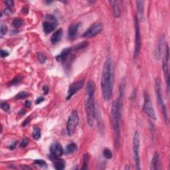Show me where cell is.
<instances>
[{"mask_svg": "<svg viewBox=\"0 0 170 170\" xmlns=\"http://www.w3.org/2000/svg\"><path fill=\"white\" fill-rule=\"evenodd\" d=\"M114 77V62L110 58L105 61L102 72L101 89L102 96L106 101L111 99L113 92Z\"/></svg>", "mask_w": 170, "mask_h": 170, "instance_id": "6da1fadb", "label": "cell"}, {"mask_svg": "<svg viewBox=\"0 0 170 170\" xmlns=\"http://www.w3.org/2000/svg\"><path fill=\"white\" fill-rule=\"evenodd\" d=\"M126 81L123 80L120 86V96L118 98L113 102L111 108V116L112 127L114 132L115 144L116 146L119 144L120 136V122L122 116V102L124 95Z\"/></svg>", "mask_w": 170, "mask_h": 170, "instance_id": "7a4b0ae2", "label": "cell"}, {"mask_svg": "<svg viewBox=\"0 0 170 170\" xmlns=\"http://www.w3.org/2000/svg\"><path fill=\"white\" fill-rule=\"evenodd\" d=\"M94 91L95 84L94 82L90 81L86 84V98L85 101L87 122L90 127L94 125L95 119V106H94Z\"/></svg>", "mask_w": 170, "mask_h": 170, "instance_id": "3957f363", "label": "cell"}, {"mask_svg": "<svg viewBox=\"0 0 170 170\" xmlns=\"http://www.w3.org/2000/svg\"><path fill=\"white\" fill-rule=\"evenodd\" d=\"M155 89H156V93L157 96V102H158L159 106L161 107L162 114L164 118L165 123L166 124H168L169 122V117L168 113H167V109L166 105L165 104L163 93H162V82L160 79L159 77H157L155 82Z\"/></svg>", "mask_w": 170, "mask_h": 170, "instance_id": "277c9868", "label": "cell"}, {"mask_svg": "<svg viewBox=\"0 0 170 170\" xmlns=\"http://www.w3.org/2000/svg\"><path fill=\"white\" fill-rule=\"evenodd\" d=\"M140 136L139 132H134L133 137V154L134 159L137 169H140Z\"/></svg>", "mask_w": 170, "mask_h": 170, "instance_id": "5b68a950", "label": "cell"}, {"mask_svg": "<svg viewBox=\"0 0 170 170\" xmlns=\"http://www.w3.org/2000/svg\"><path fill=\"white\" fill-rule=\"evenodd\" d=\"M135 45H134V58L137 59L139 56L140 52L141 49V34H140V28L139 20L137 17H135Z\"/></svg>", "mask_w": 170, "mask_h": 170, "instance_id": "8992f818", "label": "cell"}, {"mask_svg": "<svg viewBox=\"0 0 170 170\" xmlns=\"http://www.w3.org/2000/svg\"><path fill=\"white\" fill-rule=\"evenodd\" d=\"M79 122V114L76 110L72 111L69 117L67 124V130L69 136H72L78 126Z\"/></svg>", "mask_w": 170, "mask_h": 170, "instance_id": "52a82bcc", "label": "cell"}, {"mask_svg": "<svg viewBox=\"0 0 170 170\" xmlns=\"http://www.w3.org/2000/svg\"><path fill=\"white\" fill-rule=\"evenodd\" d=\"M144 103L143 106V110L145 112V114H146L147 116H149L150 118L156 120L157 119L156 112H155L153 105H152L150 97H149V94L147 93V92H144Z\"/></svg>", "mask_w": 170, "mask_h": 170, "instance_id": "ba28073f", "label": "cell"}, {"mask_svg": "<svg viewBox=\"0 0 170 170\" xmlns=\"http://www.w3.org/2000/svg\"><path fill=\"white\" fill-rule=\"evenodd\" d=\"M57 25H58V22L55 17L52 15H47L45 17V21L42 23L43 31L46 34L51 33L55 29Z\"/></svg>", "mask_w": 170, "mask_h": 170, "instance_id": "9c48e42d", "label": "cell"}, {"mask_svg": "<svg viewBox=\"0 0 170 170\" xmlns=\"http://www.w3.org/2000/svg\"><path fill=\"white\" fill-rule=\"evenodd\" d=\"M103 30V25L102 23H95L92 24L89 28L82 34V37L85 38H92L98 35Z\"/></svg>", "mask_w": 170, "mask_h": 170, "instance_id": "30bf717a", "label": "cell"}, {"mask_svg": "<svg viewBox=\"0 0 170 170\" xmlns=\"http://www.w3.org/2000/svg\"><path fill=\"white\" fill-rule=\"evenodd\" d=\"M168 62H169V47L168 45H166V51H165L164 56L163 58V71L164 74V77L166 81V84L167 87V91H169V67H168Z\"/></svg>", "mask_w": 170, "mask_h": 170, "instance_id": "8fae6325", "label": "cell"}, {"mask_svg": "<svg viewBox=\"0 0 170 170\" xmlns=\"http://www.w3.org/2000/svg\"><path fill=\"white\" fill-rule=\"evenodd\" d=\"M84 84V82L83 80H79L72 83L68 90V92H67V100H70L71 97L75 94L77 92H78L80 89H81L83 87Z\"/></svg>", "mask_w": 170, "mask_h": 170, "instance_id": "7c38bea8", "label": "cell"}, {"mask_svg": "<svg viewBox=\"0 0 170 170\" xmlns=\"http://www.w3.org/2000/svg\"><path fill=\"white\" fill-rule=\"evenodd\" d=\"M59 157H57L51 154L49 156L50 160L52 162L55 164V168L57 170H62L65 167V162L63 159L59 158Z\"/></svg>", "mask_w": 170, "mask_h": 170, "instance_id": "4fadbf2b", "label": "cell"}, {"mask_svg": "<svg viewBox=\"0 0 170 170\" xmlns=\"http://www.w3.org/2000/svg\"><path fill=\"white\" fill-rule=\"evenodd\" d=\"M50 152L51 154L57 157H61L64 154L63 147L59 143H57V142L51 144L50 147Z\"/></svg>", "mask_w": 170, "mask_h": 170, "instance_id": "5bb4252c", "label": "cell"}, {"mask_svg": "<svg viewBox=\"0 0 170 170\" xmlns=\"http://www.w3.org/2000/svg\"><path fill=\"white\" fill-rule=\"evenodd\" d=\"M80 26H81V23H77L71 25L69 27L68 37L70 39L73 40L76 38Z\"/></svg>", "mask_w": 170, "mask_h": 170, "instance_id": "9a60e30c", "label": "cell"}, {"mask_svg": "<svg viewBox=\"0 0 170 170\" xmlns=\"http://www.w3.org/2000/svg\"><path fill=\"white\" fill-rule=\"evenodd\" d=\"M136 8H137V18L139 21H142L144 19V1H136Z\"/></svg>", "mask_w": 170, "mask_h": 170, "instance_id": "2e32d148", "label": "cell"}, {"mask_svg": "<svg viewBox=\"0 0 170 170\" xmlns=\"http://www.w3.org/2000/svg\"><path fill=\"white\" fill-rule=\"evenodd\" d=\"M72 50V48H66L64 50H62L61 54L59 55L56 57L57 61L59 62L66 61L67 59H68V57L70 56V55H71Z\"/></svg>", "mask_w": 170, "mask_h": 170, "instance_id": "e0dca14e", "label": "cell"}, {"mask_svg": "<svg viewBox=\"0 0 170 170\" xmlns=\"http://www.w3.org/2000/svg\"><path fill=\"white\" fill-rule=\"evenodd\" d=\"M118 3H119V1H109V4L111 6L112 11H113V14L115 17H119L121 15L120 9Z\"/></svg>", "mask_w": 170, "mask_h": 170, "instance_id": "ac0fdd59", "label": "cell"}, {"mask_svg": "<svg viewBox=\"0 0 170 170\" xmlns=\"http://www.w3.org/2000/svg\"><path fill=\"white\" fill-rule=\"evenodd\" d=\"M62 35V30L61 29H59L55 32V33L52 35L51 37V41L52 43L56 44L57 42L61 41Z\"/></svg>", "mask_w": 170, "mask_h": 170, "instance_id": "d6986e66", "label": "cell"}, {"mask_svg": "<svg viewBox=\"0 0 170 170\" xmlns=\"http://www.w3.org/2000/svg\"><path fill=\"white\" fill-rule=\"evenodd\" d=\"M159 159V154L157 153V152H156V153L154 154L153 157H152V159L151 167H150V169L152 170H155V169H158Z\"/></svg>", "mask_w": 170, "mask_h": 170, "instance_id": "ffe728a7", "label": "cell"}, {"mask_svg": "<svg viewBox=\"0 0 170 170\" xmlns=\"http://www.w3.org/2000/svg\"><path fill=\"white\" fill-rule=\"evenodd\" d=\"M77 150V146L75 143H71L69 145H67L65 147V150L64 152H65L67 154H72L75 152Z\"/></svg>", "mask_w": 170, "mask_h": 170, "instance_id": "44dd1931", "label": "cell"}, {"mask_svg": "<svg viewBox=\"0 0 170 170\" xmlns=\"http://www.w3.org/2000/svg\"><path fill=\"white\" fill-rule=\"evenodd\" d=\"M32 135L35 140H38L41 137V130L38 127H34L33 132H32Z\"/></svg>", "mask_w": 170, "mask_h": 170, "instance_id": "7402d4cb", "label": "cell"}, {"mask_svg": "<svg viewBox=\"0 0 170 170\" xmlns=\"http://www.w3.org/2000/svg\"><path fill=\"white\" fill-rule=\"evenodd\" d=\"M89 161V156L88 154H86L83 156V160H82V167L81 169H86L88 167V164Z\"/></svg>", "mask_w": 170, "mask_h": 170, "instance_id": "603a6c76", "label": "cell"}, {"mask_svg": "<svg viewBox=\"0 0 170 170\" xmlns=\"http://www.w3.org/2000/svg\"><path fill=\"white\" fill-rule=\"evenodd\" d=\"M89 45V42L87 41H83L81 42L80 44L76 45V46H74V50L75 51H79V50H81L82 49L86 48V47Z\"/></svg>", "mask_w": 170, "mask_h": 170, "instance_id": "cb8c5ba5", "label": "cell"}, {"mask_svg": "<svg viewBox=\"0 0 170 170\" xmlns=\"http://www.w3.org/2000/svg\"><path fill=\"white\" fill-rule=\"evenodd\" d=\"M34 164H35L36 166L41 167V168H45L47 166L46 162L44 160H42V159H36V160L34 162Z\"/></svg>", "mask_w": 170, "mask_h": 170, "instance_id": "d4e9b609", "label": "cell"}, {"mask_svg": "<svg viewBox=\"0 0 170 170\" xmlns=\"http://www.w3.org/2000/svg\"><path fill=\"white\" fill-rule=\"evenodd\" d=\"M103 156L106 159H111L112 157V153L108 148H105L103 150Z\"/></svg>", "mask_w": 170, "mask_h": 170, "instance_id": "484cf974", "label": "cell"}, {"mask_svg": "<svg viewBox=\"0 0 170 170\" xmlns=\"http://www.w3.org/2000/svg\"><path fill=\"white\" fill-rule=\"evenodd\" d=\"M22 24H23V20L21 19H15L14 21H13V23H12V25H13V26L15 27H19L22 25Z\"/></svg>", "mask_w": 170, "mask_h": 170, "instance_id": "4316f807", "label": "cell"}, {"mask_svg": "<svg viewBox=\"0 0 170 170\" xmlns=\"http://www.w3.org/2000/svg\"><path fill=\"white\" fill-rule=\"evenodd\" d=\"M28 95H29V94L27 93V92H21L16 95V98L17 100L23 99V98H26L27 96H28Z\"/></svg>", "mask_w": 170, "mask_h": 170, "instance_id": "83f0119b", "label": "cell"}, {"mask_svg": "<svg viewBox=\"0 0 170 170\" xmlns=\"http://www.w3.org/2000/svg\"><path fill=\"white\" fill-rule=\"evenodd\" d=\"M37 58H38L39 61L41 62V63H45L47 60V57L44 55L41 52H38L37 53Z\"/></svg>", "mask_w": 170, "mask_h": 170, "instance_id": "f1b7e54d", "label": "cell"}, {"mask_svg": "<svg viewBox=\"0 0 170 170\" xmlns=\"http://www.w3.org/2000/svg\"><path fill=\"white\" fill-rule=\"evenodd\" d=\"M1 108L2 110H4V111L8 112L10 110V106L9 105L6 103V102H1Z\"/></svg>", "mask_w": 170, "mask_h": 170, "instance_id": "f546056e", "label": "cell"}, {"mask_svg": "<svg viewBox=\"0 0 170 170\" xmlns=\"http://www.w3.org/2000/svg\"><path fill=\"white\" fill-rule=\"evenodd\" d=\"M0 31H1V35H4L7 33V27L6 25H1V29H0Z\"/></svg>", "mask_w": 170, "mask_h": 170, "instance_id": "4dcf8cb0", "label": "cell"}, {"mask_svg": "<svg viewBox=\"0 0 170 170\" xmlns=\"http://www.w3.org/2000/svg\"><path fill=\"white\" fill-rule=\"evenodd\" d=\"M29 143V140L27 138H24L22 142H21V144H20V146L21 147H25Z\"/></svg>", "mask_w": 170, "mask_h": 170, "instance_id": "1f68e13d", "label": "cell"}, {"mask_svg": "<svg viewBox=\"0 0 170 170\" xmlns=\"http://www.w3.org/2000/svg\"><path fill=\"white\" fill-rule=\"evenodd\" d=\"M20 81H21V79L19 78V77H16V78H15L13 80H12L11 82H10V84L11 85L17 84L20 82Z\"/></svg>", "mask_w": 170, "mask_h": 170, "instance_id": "d6a6232c", "label": "cell"}, {"mask_svg": "<svg viewBox=\"0 0 170 170\" xmlns=\"http://www.w3.org/2000/svg\"><path fill=\"white\" fill-rule=\"evenodd\" d=\"M5 3L7 6V7H9V8H11V7L13 6L14 5V2L13 1H11V0H9V1H5Z\"/></svg>", "mask_w": 170, "mask_h": 170, "instance_id": "836d02e7", "label": "cell"}, {"mask_svg": "<svg viewBox=\"0 0 170 170\" xmlns=\"http://www.w3.org/2000/svg\"><path fill=\"white\" fill-rule=\"evenodd\" d=\"M9 55V52L6 51H5V50H1V57H3V58H4V57H6Z\"/></svg>", "mask_w": 170, "mask_h": 170, "instance_id": "e575fe53", "label": "cell"}, {"mask_svg": "<svg viewBox=\"0 0 170 170\" xmlns=\"http://www.w3.org/2000/svg\"><path fill=\"white\" fill-rule=\"evenodd\" d=\"M43 101H44L43 97H39V98L36 100L35 104H39L40 103H41L42 102H43Z\"/></svg>", "mask_w": 170, "mask_h": 170, "instance_id": "d590c367", "label": "cell"}, {"mask_svg": "<svg viewBox=\"0 0 170 170\" xmlns=\"http://www.w3.org/2000/svg\"><path fill=\"white\" fill-rule=\"evenodd\" d=\"M4 12H5V13L7 15H10L11 13H12L11 9V8H9V7H7V8L4 10Z\"/></svg>", "mask_w": 170, "mask_h": 170, "instance_id": "8d00e7d4", "label": "cell"}, {"mask_svg": "<svg viewBox=\"0 0 170 170\" xmlns=\"http://www.w3.org/2000/svg\"><path fill=\"white\" fill-rule=\"evenodd\" d=\"M42 90H43V92H44V94H48V92H49V87L47 86H43V88H42Z\"/></svg>", "mask_w": 170, "mask_h": 170, "instance_id": "74e56055", "label": "cell"}, {"mask_svg": "<svg viewBox=\"0 0 170 170\" xmlns=\"http://www.w3.org/2000/svg\"><path fill=\"white\" fill-rule=\"evenodd\" d=\"M16 146H17V142H15V143H13V144L10 146L9 149H14L16 147Z\"/></svg>", "mask_w": 170, "mask_h": 170, "instance_id": "f35d334b", "label": "cell"}, {"mask_svg": "<svg viewBox=\"0 0 170 170\" xmlns=\"http://www.w3.org/2000/svg\"><path fill=\"white\" fill-rule=\"evenodd\" d=\"M29 121H30V118H28L27 119H26L23 122V126H26L27 124H29Z\"/></svg>", "mask_w": 170, "mask_h": 170, "instance_id": "ab89813d", "label": "cell"}, {"mask_svg": "<svg viewBox=\"0 0 170 170\" xmlns=\"http://www.w3.org/2000/svg\"><path fill=\"white\" fill-rule=\"evenodd\" d=\"M25 106L27 107V108H29V107L31 106V102H30L29 101H27L25 102Z\"/></svg>", "mask_w": 170, "mask_h": 170, "instance_id": "60d3db41", "label": "cell"}]
</instances>
